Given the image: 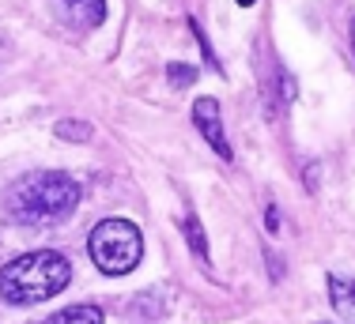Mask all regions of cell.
<instances>
[{"mask_svg": "<svg viewBox=\"0 0 355 324\" xmlns=\"http://www.w3.org/2000/svg\"><path fill=\"white\" fill-rule=\"evenodd\" d=\"M80 204V185L72 181L61 170H38V174H27L19 181L8 185L4 192V211L12 223L19 226H57L76 211Z\"/></svg>", "mask_w": 355, "mask_h": 324, "instance_id": "cell-1", "label": "cell"}, {"mask_svg": "<svg viewBox=\"0 0 355 324\" xmlns=\"http://www.w3.org/2000/svg\"><path fill=\"white\" fill-rule=\"evenodd\" d=\"M72 279V264L57 249H35L0 268V298L8 305H38L61 294Z\"/></svg>", "mask_w": 355, "mask_h": 324, "instance_id": "cell-2", "label": "cell"}, {"mask_svg": "<svg viewBox=\"0 0 355 324\" xmlns=\"http://www.w3.org/2000/svg\"><path fill=\"white\" fill-rule=\"evenodd\" d=\"M87 253L98 271L106 276H129L144 257V237L129 219H103L87 237Z\"/></svg>", "mask_w": 355, "mask_h": 324, "instance_id": "cell-3", "label": "cell"}, {"mask_svg": "<svg viewBox=\"0 0 355 324\" xmlns=\"http://www.w3.org/2000/svg\"><path fill=\"white\" fill-rule=\"evenodd\" d=\"M193 125H197V132L205 136L208 147H212L219 159H227V162L234 159L231 143H227V132H223V117H219V102L216 98H197L193 102Z\"/></svg>", "mask_w": 355, "mask_h": 324, "instance_id": "cell-4", "label": "cell"}, {"mask_svg": "<svg viewBox=\"0 0 355 324\" xmlns=\"http://www.w3.org/2000/svg\"><path fill=\"white\" fill-rule=\"evenodd\" d=\"M329 298H333L336 317L355 321V283H348L344 276H329Z\"/></svg>", "mask_w": 355, "mask_h": 324, "instance_id": "cell-5", "label": "cell"}, {"mask_svg": "<svg viewBox=\"0 0 355 324\" xmlns=\"http://www.w3.org/2000/svg\"><path fill=\"white\" fill-rule=\"evenodd\" d=\"M42 324H103V309H95V305H69V309L53 313Z\"/></svg>", "mask_w": 355, "mask_h": 324, "instance_id": "cell-6", "label": "cell"}, {"mask_svg": "<svg viewBox=\"0 0 355 324\" xmlns=\"http://www.w3.org/2000/svg\"><path fill=\"white\" fill-rule=\"evenodd\" d=\"M182 234H185V242H189L193 257H197L200 264H208V237H205V230H200V219L193 215V211L182 219Z\"/></svg>", "mask_w": 355, "mask_h": 324, "instance_id": "cell-7", "label": "cell"}, {"mask_svg": "<svg viewBox=\"0 0 355 324\" xmlns=\"http://www.w3.org/2000/svg\"><path fill=\"white\" fill-rule=\"evenodd\" d=\"M64 4L76 8V12L91 23V27H98V23L106 19V0H64Z\"/></svg>", "mask_w": 355, "mask_h": 324, "instance_id": "cell-8", "label": "cell"}, {"mask_svg": "<svg viewBox=\"0 0 355 324\" xmlns=\"http://www.w3.org/2000/svg\"><path fill=\"white\" fill-rule=\"evenodd\" d=\"M57 140L87 143V140H91V125H87V121H57Z\"/></svg>", "mask_w": 355, "mask_h": 324, "instance_id": "cell-9", "label": "cell"}, {"mask_svg": "<svg viewBox=\"0 0 355 324\" xmlns=\"http://www.w3.org/2000/svg\"><path fill=\"white\" fill-rule=\"evenodd\" d=\"M166 80L174 83V87H193V83H197V68H189V64H171L166 68Z\"/></svg>", "mask_w": 355, "mask_h": 324, "instance_id": "cell-10", "label": "cell"}, {"mask_svg": "<svg viewBox=\"0 0 355 324\" xmlns=\"http://www.w3.org/2000/svg\"><path fill=\"white\" fill-rule=\"evenodd\" d=\"M189 30L197 34V42H200V49H205V57H208V64L212 68H219V61H216V53H212V46H208V38H205V30L197 27V19H189Z\"/></svg>", "mask_w": 355, "mask_h": 324, "instance_id": "cell-11", "label": "cell"}, {"mask_svg": "<svg viewBox=\"0 0 355 324\" xmlns=\"http://www.w3.org/2000/svg\"><path fill=\"white\" fill-rule=\"evenodd\" d=\"M265 226L272 230V234L280 230V211H276V208H268V211H265Z\"/></svg>", "mask_w": 355, "mask_h": 324, "instance_id": "cell-12", "label": "cell"}, {"mask_svg": "<svg viewBox=\"0 0 355 324\" xmlns=\"http://www.w3.org/2000/svg\"><path fill=\"white\" fill-rule=\"evenodd\" d=\"M253 4H257V0H239V8H253Z\"/></svg>", "mask_w": 355, "mask_h": 324, "instance_id": "cell-13", "label": "cell"}, {"mask_svg": "<svg viewBox=\"0 0 355 324\" xmlns=\"http://www.w3.org/2000/svg\"><path fill=\"white\" fill-rule=\"evenodd\" d=\"M4 57H8V49H4V42H0V61H4Z\"/></svg>", "mask_w": 355, "mask_h": 324, "instance_id": "cell-14", "label": "cell"}]
</instances>
